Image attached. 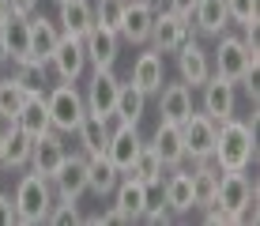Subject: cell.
<instances>
[{
  "label": "cell",
  "mask_w": 260,
  "mask_h": 226,
  "mask_svg": "<svg viewBox=\"0 0 260 226\" xmlns=\"http://www.w3.org/2000/svg\"><path fill=\"white\" fill-rule=\"evenodd\" d=\"M162 204L174 215L192 211V174H189V170L174 166V170H170V177H162Z\"/></svg>",
  "instance_id": "20"
},
{
  "label": "cell",
  "mask_w": 260,
  "mask_h": 226,
  "mask_svg": "<svg viewBox=\"0 0 260 226\" xmlns=\"http://www.w3.org/2000/svg\"><path fill=\"white\" fill-rule=\"evenodd\" d=\"M8 60H12V57H8V45H4V30H0V68H4Z\"/></svg>",
  "instance_id": "41"
},
{
  "label": "cell",
  "mask_w": 260,
  "mask_h": 226,
  "mask_svg": "<svg viewBox=\"0 0 260 226\" xmlns=\"http://www.w3.org/2000/svg\"><path fill=\"white\" fill-rule=\"evenodd\" d=\"M162 170H166V166L158 162V155L147 147V143H143L140 155L132 158V166L124 170L121 177H132V181H140V185H147V188H158V185H162Z\"/></svg>",
  "instance_id": "28"
},
{
  "label": "cell",
  "mask_w": 260,
  "mask_h": 226,
  "mask_svg": "<svg viewBox=\"0 0 260 226\" xmlns=\"http://www.w3.org/2000/svg\"><path fill=\"white\" fill-rule=\"evenodd\" d=\"M121 15H124V0H98L94 4V23L110 26V30L121 26Z\"/></svg>",
  "instance_id": "36"
},
{
  "label": "cell",
  "mask_w": 260,
  "mask_h": 226,
  "mask_svg": "<svg viewBox=\"0 0 260 226\" xmlns=\"http://www.w3.org/2000/svg\"><path fill=\"white\" fill-rule=\"evenodd\" d=\"M200 87H204V110L200 113H208L215 124L230 121V117L238 113V94H234V83H230V79H222V76L211 72Z\"/></svg>",
  "instance_id": "11"
},
{
  "label": "cell",
  "mask_w": 260,
  "mask_h": 226,
  "mask_svg": "<svg viewBox=\"0 0 260 226\" xmlns=\"http://www.w3.org/2000/svg\"><path fill=\"white\" fill-rule=\"evenodd\" d=\"M46 110H49V124L60 136H72L79 128V121L87 117V102L83 90L76 83H57L53 90H46Z\"/></svg>",
  "instance_id": "3"
},
{
  "label": "cell",
  "mask_w": 260,
  "mask_h": 226,
  "mask_svg": "<svg viewBox=\"0 0 260 226\" xmlns=\"http://www.w3.org/2000/svg\"><path fill=\"white\" fill-rule=\"evenodd\" d=\"M4 162L0 166L4 170H23L26 162H30V151H34V136L23 132L15 121H4Z\"/></svg>",
  "instance_id": "24"
},
{
  "label": "cell",
  "mask_w": 260,
  "mask_h": 226,
  "mask_svg": "<svg viewBox=\"0 0 260 226\" xmlns=\"http://www.w3.org/2000/svg\"><path fill=\"white\" fill-rule=\"evenodd\" d=\"M12 204H15V222H23V226L46 222L49 207L57 204V196H53V185H49V177L34 174V170H30V174H23V177H19V185H15Z\"/></svg>",
  "instance_id": "2"
},
{
  "label": "cell",
  "mask_w": 260,
  "mask_h": 226,
  "mask_svg": "<svg viewBox=\"0 0 260 226\" xmlns=\"http://www.w3.org/2000/svg\"><path fill=\"white\" fill-rule=\"evenodd\" d=\"M15 83H19V87L26 90V94H46V83H49V64H38V60H19Z\"/></svg>",
  "instance_id": "32"
},
{
  "label": "cell",
  "mask_w": 260,
  "mask_h": 226,
  "mask_svg": "<svg viewBox=\"0 0 260 226\" xmlns=\"http://www.w3.org/2000/svg\"><path fill=\"white\" fill-rule=\"evenodd\" d=\"M226 15H230V23L241 26V30H256L260 26L256 0H226Z\"/></svg>",
  "instance_id": "34"
},
{
  "label": "cell",
  "mask_w": 260,
  "mask_h": 226,
  "mask_svg": "<svg viewBox=\"0 0 260 226\" xmlns=\"http://www.w3.org/2000/svg\"><path fill=\"white\" fill-rule=\"evenodd\" d=\"M215 132H219V124L211 121L208 113H189V121H181V143H185V158L192 162H204L211 158L215 151Z\"/></svg>",
  "instance_id": "6"
},
{
  "label": "cell",
  "mask_w": 260,
  "mask_h": 226,
  "mask_svg": "<svg viewBox=\"0 0 260 226\" xmlns=\"http://www.w3.org/2000/svg\"><path fill=\"white\" fill-rule=\"evenodd\" d=\"M0 162H4V128H0Z\"/></svg>",
  "instance_id": "43"
},
{
  "label": "cell",
  "mask_w": 260,
  "mask_h": 226,
  "mask_svg": "<svg viewBox=\"0 0 260 226\" xmlns=\"http://www.w3.org/2000/svg\"><path fill=\"white\" fill-rule=\"evenodd\" d=\"M79 140V151L83 155H98V151H106V140H110V128H106V121L102 117H94V113H87L83 121H79V128L72 132Z\"/></svg>",
  "instance_id": "30"
},
{
  "label": "cell",
  "mask_w": 260,
  "mask_h": 226,
  "mask_svg": "<svg viewBox=\"0 0 260 226\" xmlns=\"http://www.w3.org/2000/svg\"><path fill=\"white\" fill-rule=\"evenodd\" d=\"M15 222V204L8 192H0V226H12Z\"/></svg>",
  "instance_id": "38"
},
{
  "label": "cell",
  "mask_w": 260,
  "mask_h": 226,
  "mask_svg": "<svg viewBox=\"0 0 260 226\" xmlns=\"http://www.w3.org/2000/svg\"><path fill=\"white\" fill-rule=\"evenodd\" d=\"M46 222H53V226H76V222H83V215H79L76 200H57V204L49 207Z\"/></svg>",
  "instance_id": "35"
},
{
  "label": "cell",
  "mask_w": 260,
  "mask_h": 226,
  "mask_svg": "<svg viewBox=\"0 0 260 226\" xmlns=\"http://www.w3.org/2000/svg\"><path fill=\"white\" fill-rule=\"evenodd\" d=\"M49 68L57 72L60 83H76V79L87 72V49H83V38L60 34L57 49H53V57H49Z\"/></svg>",
  "instance_id": "10"
},
{
  "label": "cell",
  "mask_w": 260,
  "mask_h": 226,
  "mask_svg": "<svg viewBox=\"0 0 260 226\" xmlns=\"http://www.w3.org/2000/svg\"><path fill=\"white\" fill-rule=\"evenodd\" d=\"M8 15H12V8H8V0H0V23H4Z\"/></svg>",
  "instance_id": "42"
},
{
  "label": "cell",
  "mask_w": 260,
  "mask_h": 226,
  "mask_svg": "<svg viewBox=\"0 0 260 226\" xmlns=\"http://www.w3.org/2000/svg\"><path fill=\"white\" fill-rule=\"evenodd\" d=\"M15 124H19L23 132H30L34 140L38 136H46L53 124H49V110H46V94H26L23 110L15 113Z\"/></svg>",
  "instance_id": "27"
},
{
  "label": "cell",
  "mask_w": 260,
  "mask_h": 226,
  "mask_svg": "<svg viewBox=\"0 0 260 226\" xmlns=\"http://www.w3.org/2000/svg\"><path fill=\"white\" fill-rule=\"evenodd\" d=\"M249 64H260V57H253V53L241 45V38H234V34H219V49H215V76L238 83V79L245 76Z\"/></svg>",
  "instance_id": "9"
},
{
  "label": "cell",
  "mask_w": 260,
  "mask_h": 226,
  "mask_svg": "<svg viewBox=\"0 0 260 226\" xmlns=\"http://www.w3.org/2000/svg\"><path fill=\"white\" fill-rule=\"evenodd\" d=\"M192 38V23L189 15H177V12H155V23H151V49L155 53H174L177 45H185Z\"/></svg>",
  "instance_id": "4"
},
{
  "label": "cell",
  "mask_w": 260,
  "mask_h": 226,
  "mask_svg": "<svg viewBox=\"0 0 260 226\" xmlns=\"http://www.w3.org/2000/svg\"><path fill=\"white\" fill-rule=\"evenodd\" d=\"M147 147H151V151L158 155V162H162L166 170L181 166V162H185L181 124H174V121H158V128H155V136H151V143H147Z\"/></svg>",
  "instance_id": "16"
},
{
  "label": "cell",
  "mask_w": 260,
  "mask_h": 226,
  "mask_svg": "<svg viewBox=\"0 0 260 226\" xmlns=\"http://www.w3.org/2000/svg\"><path fill=\"white\" fill-rule=\"evenodd\" d=\"M53 185V196L57 200H76L87 192V155L83 151H76V155H64V162L57 166V174L49 177Z\"/></svg>",
  "instance_id": "8"
},
{
  "label": "cell",
  "mask_w": 260,
  "mask_h": 226,
  "mask_svg": "<svg viewBox=\"0 0 260 226\" xmlns=\"http://www.w3.org/2000/svg\"><path fill=\"white\" fill-rule=\"evenodd\" d=\"M256 158V124L249 121H230L219 124L215 132V151H211V162L215 170H249Z\"/></svg>",
  "instance_id": "1"
},
{
  "label": "cell",
  "mask_w": 260,
  "mask_h": 226,
  "mask_svg": "<svg viewBox=\"0 0 260 226\" xmlns=\"http://www.w3.org/2000/svg\"><path fill=\"white\" fill-rule=\"evenodd\" d=\"M4 30V45H8V57L19 64V60H30V15H8L0 23Z\"/></svg>",
  "instance_id": "25"
},
{
  "label": "cell",
  "mask_w": 260,
  "mask_h": 226,
  "mask_svg": "<svg viewBox=\"0 0 260 226\" xmlns=\"http://www.w3.org/2000/svg\"><path fill=\"white\" fill-rule=\"evenodd\" d=\"M132 83H136L143 94H158V87L166 83V64H162V53L147 49L136 57V64H132Z\"/></svg>",
  "instance_id": "21"
},
{
  "label": "cell",
  "mask_w": 260,
  "mask_h": 226,
  "mask_svg": "<svg viewBox=\"0 0 260 226\" xmlns=\"http://www.w3.org/2000/svg\"><path fill=\"white\" fill-rule=\"evenodd\" d=\"M215 185H219V170H215V162L211 158H204V162H196V170H192V207H208L215 200Z\"/></svg>",
  "instance_id": "31"
},
{
  "label": "cell",
  "mask_w": 260,
  "mask_h": 226,
  "mask_svg": "<svg viewBox=\"0 0 260 226\" xmlns=\"http://www.w3.org/2000/svg\"><path fill=\"white\" fill-rule=\"evenodd\" d=\"M192 8H196V0H170V12H177V15H192Z\"/></svg>",
  "instance_id": "40"
},
{
  "label": "cell",
  "mask_w": 260,
  "mask_h": 226,
  "mask_svg": "<svg viewBox=\"0 0 260 226\" xmlns=\"http://www.w3.org/2000/svg\"><path fill=\"white\" fill-rule=\"evenodd\" d=\"M143 110H147V94H143L132 79H128V83H121L117 102H113V117H121V121H128V124H140Z\"/></svg>",
  "instance_id": "29"
},
{
  "label": "cell",
  "mask_w": 260,
  "mask_h": 226,
  "mask_svg": "<svg viewBox=\"0 0 260 226\" xmlns=\"http://www.w3.org/2000/svg\"><path fill=\"white\" fill-rule=\"evenodd\" d=\"M23 102H26V90L15 83V76L0 79V121H15V113L23 110Z\"/></svg>",
  "instance_id": "33"
},
{
  "label": "cell",
  "mask_w": 260,
  "mask_h": 226,
  "mask_svg": "<svg viewBox=\"0 0 260 226\" xmlns=\"http://www.w3.org/2000/svg\"><path fill=\"white\" fill-rule=\"evenodd\" d=\"M117 181H121V170L106 158V151L87 155V192H94L98 200H102V196H110L113 188H117Z\"/></svg>",
  "instance_id": "22"
},
{
  "label": "cell",
  "mask_w": 260,
  "mask_h": 226,
  "mask_svg": "<svg viewBox=\"0 0 260 226\" xmlns=\"http://www.w3.org/2000/svg\"><path fill=\"white\" fill-rule=\"evenodd\" d=\"M174 219H177V215L170 211L166 204H147V211H143V222H155V226H158V222L166 226V222H174Z\"/></svg>",
  "instance_id": "37"
},
{
  "label": "cell",
  "mask_w": 260,
  "mask_h": 226,
  "mask_svg": "<svg viewBox=\"0 0 260 226\" xmlns=\"http://www.w3.org/2000/svg\"><path fill=\"white\" fill-rule=\"evenodd\" d=\"M57 26L60 34H72V38H83L94 26V4L91 0H57Z\"/></svg>",
  "instance_id": "17"
},
{
  "label": "cell",
  "mask_w": 260,
  "mask_h": 226,
  "mask_svg": "<svg viewBox=\"0 0 260 226\" xmlns=\"http://www.w3.org/2000/svg\"><path fill=\"white\" fill-rule=\"evenodd\" d=\"M83 49H87V64L113 68V60H117V53H121V34L110 30V26H102V23H94L91 30L83 34Z\"/></svg>",
  "instance_id": "12"
},
{
  "label": "cell",
  "mask_w": 260,
  "mask_h": 226,
  "mask_svg": "<svg viewBox=\"0 0 260 226\" xmlns=\"http://www.w3.org/2000/svg\"><path fill=\"white\" fill-rule=\"evenodd\" d=\"M117 90H121V79L113 76V68H94L91 79H87V90H83L87 113L110 121L113 117V102H117Z\"/></svg>",
  "instance_id": "5"
},
{
  "label": "cell",
  "mask_w": 260,
  "mask_h": 226,
  "mask_svg": "<svg viewBox=\"0 0 260 226\" xmlns=\"http://www.w3.org/2000/svg\"><path fill=\"white\" fill-rule=\"evenodd\" d=\"M249 200H256V185L245 177V170H219V185H215L211 204H219V207H226L230 215H238Z\"/></svg>",
  "instance_id": "7"
},
{
  "label": "cell",
  "mask_w": 260,
  "mask_h": 226,
  "mask_svg": "<svg viewBox=\"0 0 260 226\" xmlns=\"http://www.w3.org/2000/svg\"><path fill=\"white\" fill-rule=\"evenodd\" d=\"M57 42H60V26L53 19H46V15H30V60L49 64Z\"/></svg>",
  "instance_id": "23"
},
{
  "label": "cell",
  "mask_w": 260,
  "mask_h": 226,
  "mask_svg": "<svg viewBox=\"0 0 260 226\" xmlns=\"http://www.w3.org/2000/svg\"><path fill=\"white\" fill-rule=\"evenodd\" d=\"M189 23H192L200 34H215V38H219V34L226 30V23H230V15H226V0H196Z\"/></svg>",
  "instance_id": "26"
},
{
  "label": "cell",
  "mask_w": 260,
  "mask_h": 226,
  "mask_svg": "<svg viewBox=\"0 0 260 226\" xmlns=\"http://www.w3.org/2000/svg\"><path fill=\"white\" fill-rule=\"evenodd\" d=\"M158 113H162V121H189L192 113V87L189 83H162L158 87Z\"/></svg>",
  "instance_id": "19"
},
{
  "label": "cell",
  "mask_w": 260,
  "mask_h": 226,
  "mask_svg": "<svg viewBox=\"0 0 260 226\" xmlns=\"http://www.w3.org/2000/svg\"><path fill=\"white\" fill-rule=\"evenodd\" d=\"M8 8H12L15 15H34V8H38V0H8Z\"/></svg>",
  "instance_id": "39"
},
{
  "label": "cell",
  "mask_w": 260,
  "mask_h": 226,
  "mask_svg": "<svg viewBox=\"0 0 260 226\" xmlns=\"http://www.w3.org/2000/svg\"><path fill=\"white\" fill-rule=\"evenodd\" d=\"M110 196H113V207L124 215V222H140L143 211H147V204H151V188L140 185V181H132V177H121Z\"/></svg>",
  "instance_id": "15"
},
{
  "label": "cell",
  "mask_w": 260,
  "mask_h": 226,
  "mask_svg": "<svg viewBox=\"0 0 260 226\" xmlns=\"http://www.w3.org/2000/svg\"><path fill=\"white\" fill-rule=\"evenodd\" d=\"M64 155H68V147H64V140H60V132L49 128L46 136L34 140V151H30V162H26V166H30L34 174H42V177H53L57 166L64 162Z\"/></svg>",
  "instance_id": "13"
},
{
  "label": "cell",
  "mask_w": 260,
  "mask_h": 226,
  "mask_svg": "<svg viewBox=\"0 0 260 226\" xmlns=\"http://www.w3.org/2000/svg\"><path fill=\"white\" fill-rule=\"evenodd\" d=\"M174 53H177V72H181V83H189L192 90L211 76V60H208V53H204L192 38L185 42V45H177Z\"/></svg>",
  "instance_id": "18"
},
{
  "label": "cell",
  "mask_w": 260,
  "mask_h": 226,
  "mask_svg": "<svg viewBox=\"0 0 260 226\" xmlns=\"http://www.w3.org/2000/svg\"><path fill=\"white\" fill-rule=\"evenodd\" d=\"M151 23H155V4H136V0H124V15H121V42L128 45H143L151 38Z\"/></svg>",
  "instance_id": "14"
}]
</instances>
